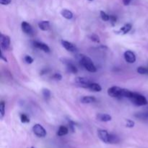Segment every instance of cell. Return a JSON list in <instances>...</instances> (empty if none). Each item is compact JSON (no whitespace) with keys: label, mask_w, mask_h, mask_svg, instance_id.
Segmentation results:
<instances>
[{"label":"cell","mask_w":148,"mask_h":148,"mask_svg":"<svg viewBox=\"0 0 148 148\" xmlns=\"http://www.w3.org/2000/svg\"><path fill=\"white\" fill-rule=\"evenodd\" d=\"M130 101L133 104L137 106H143L147 105V100L146 99L144 95H141L137 92H132V95L130 97Z\"/></svg>","instance_id":"cell-2"},{"label":"cell","mask_w":148,"mask_h":148,"mask_svg":"<svg viewBox=\"0 0 148 148\" xmlns=\"http://www.w3.org/2000/svg\"><path fill=\"white\" fill-rule=\"evenodd\" d=\"M88 89L94 91V92H100L102 90V88H101V85L98 83H95V82H91L90 84L89 87H88Z\"/></svg>","instance_id":"cell-18"},{"label":"cell","mask_w":148,"mask_h":148,"mask_svg":"<svg viewBox=\"0 0 148 148\" xmlns=\"http://www.w3.org/2000/svg\"><path fill=\"white\" fill-rule=\"evenodd\" d=\"M68 132H69V130H68L67 127H64V126H61L57 132V135L59 137H62V136L67 134Z\"/></svg>","instance_id":"cell-19"},{"label":"cell","mask_w":148,"mask_h":148,"mask_svg":"<svg viewBox=\"0 0 148 148\" xmlns=\"http://www.w3.org/2000/svg\"><path fill=\"white\" fill-rule=\"evenodd\" d=\"M28 148H35V147H28Z\"/></svg>","instance_id":"cell-35"},{"label":"cell","mask_w":148,"mask_h":148,"mask_svg":"<svg viewBox=\"0 0 148 148\" xmlns=\"http://www.w3.org/2000/svg\"><path fill=\"white\" fill-rule=\"evenodd\" d=\"M0 45H1V48L2 50H7L10 47V38L9 36L3 35L1 33L0 35Z\"/></svg>","instance_id":"cell-5"},{"label":"cell","mask_w":148,"mask_h":148,"mask_svg":"<svg viewBox=\"0 0 148 148\" xmlns=\"http://www.w3.org/2000/svg\"><path fill=\"white\" fill-rule=\"evenodd\" d=\"M79 59L80 64L85 68V69H87V70L90 72H96V67H95L92 61L89 57L85 56V55H79Z\"/></svg>","instance_id":"cell-1"},{"label":"cell","mask_w":148,"mask_h":148,"mask_svg":"<svg viewBox=\"0 0 148 148\" xmlns=\"http://www.w3.org/2000/svg\"><path fill=\"white\" fill-rule=\"evenodd\" d=\"M75 79V83L77 85H79V87H81V88H88L90 84L91 83L89 79L85 77H77Z\"/></svg>","instance_id":"cell-6"},{"label":"cell","mask_w":148,"mask_h":148,"mask_svg":"<svg viewBox=\"0 0 148 148\" xmlns=\"http://www.w3.org/2000/svg\"><path fill=\"white\" fill-rule=\"evenodd\" d=\"M126 127H129V128H132L134 127V121L131 119H127L126 121Z\"/></svg>","instance_id":"cell-28"},{"label":"cell","mask_w":148,"mask_h":148,"mask_svg":"<svg viewBox=\"0 0 148 148\" xmlns=\"http://www.w3.org/2000/svg\"><path fill=\"white\" fill-rule=\"evenodd\" d=\"M12 0H0V4L2 5H7V4H10Z\"/></svg>","instance_id":"cell-32"},{"label":"cell","mask_w":148,"mask_h":148,"mask_svg":"<svg viewBox=\"0 0 148 148\" xmlns=\"http://www.w3.org/2000/svg\"><path fill=\"white\" fill-rule=\"evenodd\" d=\"M0 58H1V59H2L3 61H4L5 62H7V59H6L5 56H4V54H3V52L1 51V56H0Z\"/></svg>","instance_id":"cell-34"},{"label":"cell","mask_w":148,"mask_h":148,"mask_svg":"<svg viewBox=\"0 0 148 148\" xmlns=\"http://www.w3.org/2000/svg\"><path fill=\"white\" fill-rule=\"evenodd\" d=\"M20 120H21L22 123H29L30 122V119L27 117V115L24 114H20Z\"/></svg>","instance_id":"cell-25"},{"label":"cell","mask_w":148,"mask_h":148,"mask_svg":"<svg viewBox=\"0 0 148 148\" xmlns=\"http://www.w3.org/2000/svg\"><path fill=\"white\" fill-rule=\"evenodd\" d=\"M90 38L92 41L95 42V43H100V38L97 35L95 34H92L90 36Z\"/></svg>","instance_id":"cell-27"},{"label":"cell","mask_w":148,"mask_h":148,"mask_svg":"<svg viewBox=\"0 0 148 148\" xmlns=\"http://www.w3.org/2000/svg\"><path fill=\"white\" fill-rule=\"evenodd\" d=\"M53 78L56 80H61L62 79V76L61 75V74L59 73H55L54 75H53Z\"/></svg>","instance_id":"cell-31"},{"label":"cell","mask_w":148,"mask_h":148,"mask_svg":"<svg viewBox=\"0 0 148 148\" xmlns=\"http://www.w3.org/2000/svg\"><path fill=\"white\" fill-rule=\"evenodd\" d=\"M25 62L27 64H32L33 62V59L30 56H25L24 58Z\"/></svg>","instance_id":"cell-29"},{"label":"cell","mask_w":148,"mask_h":148,"mask_svg":"<svg viewBox=\"0 0 148 148\" xmlns=\"http://www.w3.org/2000/svg\"></svg>","instance_id":"cell-37"},{"label":"cell","mask_w":148,"mask_h":148,"mask_svg":"<svg viewBox=\"0 0 148 148\" xmlns=\"http://www.w3.org/2000/svg\"><path fill=\"white\" fill-rule=\"evenodd\" d=\"M134 117L142 120H147L148 119V111H142L138 112L134 114Z\"/></svg>","instance_id":"cell-17"},{"label":"cell","mask_w":148,"mask_h":148,"mask_svg":"<svg viewBox=\"0 0 148 148\" xmlns=\"http://www.w3.org/2000/svg\"><path fill=\"white\" fill-rule=\"evenodd\" d=\"M21 27L22 30L26 34H31L33 33V28H32V26L30 25L29 23H27V22L23 21L21 23Z\"/></svg>","instance_id":"cell-11"},{"label":"cell","mask_w":148,"mask_h":148,"mask_svg":"<svg viewBox=\"0 0 148 148\" xmlns=\"http://www.w3.org/2000/svg\"><path fill=\"white\" fill-rule=\"evenodd\" d=\"M38 27L41 30L46 31L50 28V23L47 20H43L38 23Z\"/></svg>","instance_id":"cell-13"},{"label":"cell","mask_w":148,"mask_h":148,"mask_svg":"<svg viewBox=\"0 0 148 148\" xmlns=\"http://www.w3.org/2000/svg\"><path fill=\"white\" fill-rule=\"evenodd\" d=\"M65 64L66 65V68H67V70L69 71V72H72V73H74V74H76L77 73L78 70H77V68L76 67V66H75V65L73 64L71 62H64Z\"/></svg>","instance_id":"cell-15"},{"label":"cell","mask_w":148,"mask_h":148,"mask_svg":"<svg viewBox=\"0 0 148 148\" xmlns=\"http://www.w3.org/2000/svg\"><path fill=\"white\" fill-rule=\"evenodd\" d=\"M120 142L119 137L114 134H110L108 144H117Z\"/></svg>","instance_id":"cell-20"},{"label":"cell","mask_w":148,"mask_h":148,"mask_svg":"<svg viewBox=\"0 0 148 148\" xmlns=\"http://www.w3.org/2000/svg\"><path fill=\"white\" fill-rule=\"evenodd\" d=\"M89 1H92V0H89Z\"/></svg>","instance_id":"cell-36"},{"label":"cell","mask_w":148,"mask_h":148,"mask_svg":"<svg viewBox=\"0 0 148 148\" xmlns=\"http://www.w3.org/2000/svg\"><path fill=\"white\" fill-rule=\"evenodd\" d=\"M123 90H124V88L113 86L111 88H108V94L109 96L112 97V98H123Z\"/></svg>","instance_id":"cell-3"},{"label":"cell","mask_w":148,"mask_h":148,"mask_svg":"<svg viewBox=\"0 0 148 148\" xmlns=\"http://www.w3.org/2000/svg\"><path fill=\"white\" fill-rule=\"evenodd\" d=\"M33 44L35 47L37 48V49H41V50H43L44 52H46V53H49V52H50V48H49V46L46 45V43L39 41H33Z\"/></svg>","instance_id":"cell-9"},{"label":"cell","mask_w":148,"mask_h":148,"mask_svg":"<svg viewBox=\"0 0 148 148\" xmlns=\"http://www.w3.org/2000/svg\"><path fill=\"white\" fill-rule=\"evenodd\" d=\"M80 101L82 103L89 104L95 102V101H96V99H95V97L93 96H83L81 98Z\"/></svg>","instance_id":"cell-14"},{"label":"cell","mask_w":148,"mask_h":148,"mask_svg":"<svg viewBox=\"0 0 148 148\" xmlns=\"http://www.w3.org/2000/svg\"><path fill=\"white\" fill-rule=\"evenodd\" d=\"M33 131L34 134L38 137H44L46 136V131L42 125L36 124L33 126Z\"/></svg>","instance_id":"cell-4"},{"label":"cell","mask_w":148,"mask_h":148,"mask_svg":"<svg viewBox=\"0 0 148 148\" xmlns=\"http://www.w3.org/2000/svg\"><path fill=\"white\" fill-rule=\"evenodd\" d=\"M42 94H43V96L44 97V98L46 100L50 99L51 98L50 90L47 89V88H43V89L42 90Z\"/></svg>","instance_id":"cell-23"},{"label":"cell","mask_w":148,"mask_h":148,"mask_svg":"<svg viewBox=\"0 0 148 148\" xmlns=\"http://www.w3.org/2000/svg\"><path fill=\"white\" fill-rule=\"evenodd\" d=\"M132 27V26L131 24L127 23V24H126L125 25L123 26V27L120 29L119 32V33H122L123 34H127V33H129V32L131 30Z\"/></svg>","instance_id":"cell-21"},{"label":"cell","mask_w":148,"mask_h":148,"mask_svg":"<svg viewBox=\"0 0 148 148\" xmlns=\"http://www.w3.org/2000/svg\"><path fill=\"white\" fill-rule=\"evenodd\" d=\"M5 114V103L1 101L0 103V119H2Z\"/></svg>","instance_id":"cell-22"},{"label":"cell","mask_w":148,"mask_h":148,"mask_svg":"<svg viewBox=\"0 0 148 148\" xmlns=\"http://www.w3.org/2000/svg\"><path fill=\"white\" fill-rule=\"evenodd\" d=\"M137 71L140 75H148V69L144 66H139Z\"/></svg>","instance_id":"cell-24"},{"label":"cell","mask_w":148,"mask_h":148,"mask_svg":"<svg viewBox=\"0 0 148 148\" xmlns=\"http://www.w3.org/2000/svg\"><path fill=\"white\" fill-rule=\"evenodd\" d=\"M97 119L99 120L100 121H103V122H107V121H110L112 119V117L110 115L106 114H98L96 116Z\"/></svg>","instance_id":"cell-12"},{"label":"cell","mask_w":148,"mask_h":148,"mask_svg":"<svg viewBox=\"0 0 148 148\" xmlns=\"http://www.w3.org/2000/svg\"><path fill=\"white\" fill-rule=\"evenodd\" d=\"M62 43V45L63 46V47L65 49H66L67 51L71 52H75L77 51V47L73 44V43H70L69 41H66V40H62L61 41Z\"/></svg>","instance_id":"cell-10"},{"label":"cell","mask_w":148,"mask_h":148,"mask_svg":"<svg viewBox=\"0 0 148 148\" xmlns=\"http://www.w3.org/2000/svg\"><path fill=\"white\" fill-rule=\"evenodd\" d=\"M101 19L104 21H108L110 19V15L107 14L105 12L103 11H101Z\"/></svg>","instance_id":"cell-26"},{"label":"cell","mask_w":148,"mask_h":148,"mask_svg":"<svg viewBox=\"0 0 148 148\" xmlns=\"http://www.w3.org/2000/svg\"><path fill=\"white\" fill-rule=\"evenodd\" d=\"M61 14L64 17L65 19H67V20H71V19L73 17V13L69 10H66V9H64L61 12Z\"/></svg>","instance_id":"cell-16"},{"label":"cell","mask_w":148,"mask_h":148,"mask_svg":"<svg viewBox=\"0 0 148 148\" xmlns=\"http://www.w3.org/2000/svg\"><path fill=\"white\" fill-rule=\"evenodd\" d=\"M109 20L111 21L112 25H114L116 24V21H117V17H116L115 15H110Z\"/></svg>","instance_id":"cell-30"},{"label":"cell","mask_w":148,"mask_h":148,"mask_svg":"<svg viewBox=\"0 0 148 148\" xmlns=\"http://www.w3.org/2000/svg\"><path fill=\"white\" fill-rule=\"evenodd\" d=\"M124 59L126 62L130 64H133L136 62V56L132 51H126L124 53Z\"/></svg>","instance_id":"cell-7"},{"label":"cell","mask_w":148,"mask_h":148,"mask_svg":"<svg viewBox=\"0 0 148 148\" xmlns=\"http://www.w3.org/2000/svg\"><path fill=\"white\" fill-rule=\"evenodd\" d=\"M131 1L132 0H123V4H124L125 6H127L130 4Z\"/></svg>","instance_id":"cell-33"},{"label":"cell","mask_w":148,"mask_h":148,"mask_svg":"<svg viewBox=\"0 0 148 148\" xmlns=\"http://www.w3.org/2000/svg\"><path fill=\"white\" fill-rule=\"evenodd\" d=\"M98 137L101 139V140H102L103 143L108 144L110 134L106 131V130H99L98 131Z\"/></svg>","instance_id":"cell-8"}]
</instances>
